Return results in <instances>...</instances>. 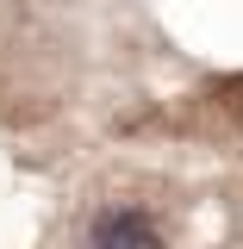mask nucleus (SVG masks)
Here are the masks:
<instances>
[{"label": "nucleus", "instance_id": "f257e3e1", "mask_svg": "<svg viewBox=\"0 0 243 249\" xmlns=\"http://www.w3.org/2000/svg\"><path fill=\"white\" fill-rule=\"evenodd\" d=\"M81 249H162V237H156V224L144 212H100L93 218V231L81 237Z\"/></svg>", "mask_w": 243, "mask_h": 249}]
</instances>
